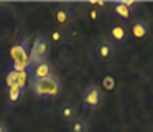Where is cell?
Returning <instances> with one entry per match:
<instances>
[{
	"instance_id": "9a60e30c",
	"label": "cell",
	"mask_w": 153,
	"mask_h": 132,
	"mask_svg": "<svg viewBox=\"0 0 153 132\" xmlns=\"http://www.w3.org/2000/svg\"><path fill=\"white\" fill-rule=\"evenodd\" d=\"M68 20H69V12H68V10H58L56 22L58 23H66Z\"/></svg>"
},
{
	"instance_id": "6da1fadb",
	"label": "cell",
	"mask_w": 153,
	"mask_h": 132,
	"mask_svg": "<svg viewBox=\"0 0 153 132\" xmlns=\"http://www.w3.org/2000/svg\"><path fill=\"white\" fill-rule=\"evenodd\" d=\"M30 89L36 98L51 99L61 92V81L53 74L45 79H30Z\"/></svg>"
},
{
	"instance_id": "30bf717a",
	"label": "cell",
	"mask_w": 153,
	"mask_h": 132,
	"mask_svg": "<svg viewBox=\"0 0 153 132\" xmlns=\"http://www.w3.org/2000/svg\"><path fill=\"white\" fill-rule=\"evenodd\" d=\"M22 94H23V91H22L18 86L7 89V98H8V101H10V102H18L22 99Z\"/></svg>"
},
{
	"instance_id": "3957f363",
	"label": "cell",
	"mask_w": 153,
	"mask_h": 132,
	"mask_svg": "<svg viewBox=\"0 0 153 132\" xmlns=\"http://www.w3.org/2000/svg\"><path fill=\"white\" fill-rule=\"evenodd\" d=\"M82 102L91 109H96L102 102V92L99 91L97 86H89L86 91L82 92Z\"/></svg>"
},
{
	"instance_id": "4fadbf2b",
	"label": "cell",
	"mask_w": 153,
	"mask_h": 132,
	"mask_svg": "<svg viewBox=\"0 0 153 132\" xmlns=\"http://www.w3.org/2000/svg\"><path fill=\"white\" fill-rule=\"evenodd\" d=\"M114 12H115V15H119L120 18H130V8H127V7H123L120 2H115V5H114Z\"/></svg>"
},
{
	"instance_id": "ba28073f",
	"label": "cell",
	"mask_w": 153,
	"mask_h": 132,
	"mask_svg": "<svg viewBox=\"0 0 153 132\" xmlns=\"http://www.w3.org/2000/svg\"><path fill=\"white\" fill-rule=\"evenodd\" d=\"M110 38L114 40V41H125V38H127V30H125V26H122V25H115V26H112V30H110Z\"/></svg>"
},
{
	"instance_id": "9c48e42d",
	"label": "cell",
	"mask_w": 153,
	"mask_h": 132,
	"mask_svg": "<svg viewBox=\"0 0 153 132\" xmlns=\"http://www.w3.org/2000/svg\"><path fill=\"white\" fill-rule=\"evenodd\" d=\"M87 129H89V125H87V121L86 119H74L73 124H71V132H87Z\"/></svg>"
},
{
	"instance_id": "7c38bea8",
	"label": "cell",
	"mask_w": 153,
	"mask_h": 132,
	"mask_svg": "<svg viewBox=\"0 0 153 132\" xmlns=\"http://www.w3.org/2000/svg\"><path fill=\"white\" fill-rule=\"evenodd\" d=\"M30 82V73L28 71H22V73H17V86L23 91L27 88V84Z\"/></svg>"
},
{
	"instance_id": "7a4b0ae2",
	"label": "cell",
	"mask_w": 153,
	"mask_h": 132,
	"mask_svg": "<svg viewBox=\"0 0 153 132\" xmlns=\"http://www.w3.org/2000/svg\"><path fill=\"white\" fill-rule=\"evenodd\" d=\"M48 51H50V43L45 36H40L36 38L33 48L30 51V61L31 64H38V63H43L46 61V56H48Z\"/></svg>"
},
{
	"instance_id": "52a82bcc",
	"label": "cell",
	"mask_w": 153,
	"mask_h": 132,
	"mask_svg": "<svg viewBox=\"0 0 153 132\" xmlns=\"http://www.w3.org/2000/svg\"><path fill=\"white\" fill-rule=\"evenodd\" d=\"M59 114H61V117L66 119V121H74V117H76V107H74V104H71V102H64L59 109Z\"/></svg>"
},
{
	"instance_id": "5b68a950",
	"label": "cell",
	"mask_w": 153,
	"mask_h": 132,
	"mask_svg": "<svg viewBox=\"0 0 153 132\" xmlns=\"http://www.w3.org/2000/svg\"><path fill=\"white\" fill-rule=\"evenodd\" d=\"M28 41H30V38H25L23 41L17 43V45H13V46L10 48V51H8V56H10V59H12L13 63L20 61V59H22V56H23V55H27V53H28V50H27Z\"/></svg>"
},
{
	"instance_id": "5bb4252c",
	"label": "cell",
	"mask_w": 153,
	"mask_h": 132,
	"mask_svg": "<svg viewBox=\"0 0 153 132\" xmlns=\"http://www.w3.org/2000/svg\"><path fill=\"white\" fill-rule=\"evenodd\" d=\"M5 82H7V89L8 88H15V86H17V73H15L13 69H10V71L7 73Z\"/></svg>"
},
{
	"instance_id": "e0dca14e",
	"label": "cell",
	"mask_w": 153,
	"mask_h": 132,
	"mask_svg": "<svg viewBox=\"0 0 153 132\" xmlns=\"http://www.w3.org/2000/svg\"><path fill=\"white\" fill-rule=\"evenodd\" d=\"M120 3H122L123 7H127V8H130V7H135L137 2H133V0H120Z\"/></svg>"
},
{
	"instance_id": "d6986e66",
	"label": "cell",
	"mask_w": 153,
	"mask_h": 132,
	"mask_svg": "<svg viewBox=\"0 0 153 132\" xmlns=\"http://www.w3.org/2000/svg\"><path fill=\"white\" fill-rule=\"evenodd\" d=\"M0 132H8L7 130V125H5L4 122H0Z\"/></svg>"
},
{
	"instance_id": "2e32d148",
	"label": "cell",
	"mask_w": 153,
	"mask_h": 132,
	"mask_svg": "<svg viewBox=\"0 0 153 132\" xmlns=\"http://www.w3.org/2000/svg\"><path fill=\"white\" fill-rule=\"evenodd\" d=\"M102 86L107 89V91H110V89L115 88V79H114L112 76H105V78L102 79Z\"/></svg>"
},
{
	"instance_id": "277c9868",
	"label": "cell",
	"mask_w": 153,
	"mask_h": 132,
	"mask_svg": "<svg viewBox=\"0 0 153 132\" xmlns=\"http://www.w3.org/2000/svg\"><path fill=\"white\" fill-rule=\"evenodd\" d=\"M31 74V79H45V78H50L51 76V66L48 61L43 63H38L31 68V71H28Z\"/></svg>"
},
{
	"instance_id": "8992f818",
	"label": "cell",
	"mask_w": 153,
	"mask_h": 132,
	"mask_svg": "<svg viewBox=\"0 0 153 132\" xmlns=\"http://www.w3.org/2000/svg\"><path fill=\"white\" fill-rule=\"evenodd\" d=\"M132 32H133V36H135V38L142 40L143 36H146V33H148V23H146L145 20H137V22H133Z\"/></svg>"
},
{
	"instance_id": "8fae6325",
	"label": "cell",
	"mask_w": 153,
	"mask_h": 132,
	"mask_svg": "<svg viewBox=\"0 0 153 132\" xmlns=\"http://www.w3.org/2000/svg\"><path fill=\"white\" fill-rule=\"evenodd\" d=\"M112 51H114L112 46H110L107 41L100 43L99 48H97V55H99L100 58H104V59H105V58H110V56H112Z\"/></svg>"
},
{
	"instance_id": "ffe728a7",
	"label": "cell",
	"mask_w": 153,
	"mask_h": 132,
	"mask_svg": "<svg viewBox=\"0 0 153 132\" xmlns=\"http://www.w3.org/2000/svg\"><path fill=\"white\" fill-rule=\"evenodd\" d=\"M91 18H92V20L97 18V12H96V10H92V12H91Z\"/></svg>"
},
{
	"instance_id": "ac0fdd59",
	"label": "cell",
	"mask_w": 153,
	"mask_h": 132,
	"mask_svg": "<svg viewBox=\"0 0 153 132\" xmlns=\"http://www.w3.org/2000/svg\"><path fill=\"white\" fill-rule=\"evenodd\" d=\"M51 38H53L54 41H59V40H61V33H59V32H53V35H51Z\"/></svg>"
}]
</instances>
